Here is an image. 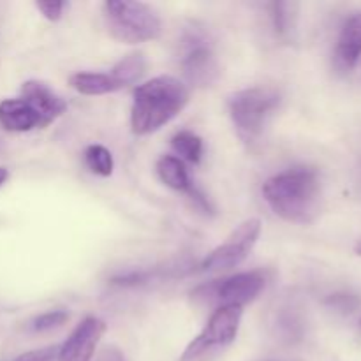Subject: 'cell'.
Here are the masks:
<instances>
[{
  "label": "cell",
  "instance_id": "1",
  "mask_svg": "<svg viewBox=\"0 0 361 361\" xmlns=\"http://www.w3.org/2000/svg\"><path fill=\"white\" fill-rule=\"evenodd\" d=\"M263 196L281 219L295 224H309L319 214L321 176L312 168L279 173L263 183Z\"/></svg>",
  "mask_w": 361,
  "mask_h": 361
},
{
  "label": "cell",
  "instance_id": "2",
  "mask_svg": "<svg viewBox=\"0 0 361 361\" xmlns=\"http://www.w3.org/2000/svg\"><path fill=\"white\" fill-rule=\"evenodd\" d=\"M189 88L175 76L152 78L134 90L130 127L137 136L152 134L171 122L189 102Z\"/></svg>",
  "mask_w": 361,
  "mask_h": 361
},
{
  "label": "cell",
  "instance_id": "3",
  "mask_svg": "<svg viewBox=\"0 0 361 361\" xmlns=\"http://www.w3.org/2000/svg\"><path fill=\"white\" fill-rule=\"evenodd\" d=\"M109 34L126 44H140L161 35L159 14L148 4L133 0H109L102 6Z\"/></svg>",
  "mask_w": 361,
  "mask_h": 361
},
{
  "label": "cell",
  "instance_id": "4",
  "mask_svg": "<svg viewBox=\"0 0 361 361\" xmlns=\"http://www.w3.org/2000/svg\"><path fill=\"white\" fill-rule=\"evenodd\" d=\"M281 104V95L270 88H245L229 95L228 108L240 137L249 141L263 134L268 118Z\"/></svg>",
  "mask_w": 361,
  "mask_h": 361
},
{
  "label": "cell",
  "instance_id": "5",
  "mask_svg": "<svg viewBox=\"0 0 361 361\" xmlns=\"http://www.w3.org/2000/svg\"><path fill=\"white\" fill-rule=\"evenodd\" d=\"M243 307L226 305L219 307L207 326L185 348L180 361H212L217 358L228 345L235 342L242 323Z\"/></svg>",
  "mask_w": 361,
  "mask_h": 361
},
{
  "label": "cell",
  "instance_id": "6",
  "mask_svg": "<svg viewBox=\"0 0 361 361\" xmlns=\"http://www.w3.org/2000/svg\"><path fill=\"white\" fill-rule=\"evenodd\" d=\"M180 69L192 87H210L219 78V62L207 32L189 27L180 39Z\"/></svg>",
  "mask_w": 361,
  "mask_h": 361
},
{
  "label": "cell",
  "instance_id": "7",
  "mask_svg": "<svg viewBox=\"0 0 361 361\" xmlns=\"http://www.w3.org/2000/svg\"><path fill=\"white\" fill-rule=\"evenodd\" d=\"M264 284H267V277L263 271H243L224 281H215L203 286L194 295L208 305L217 303L219 307H243L256 300V296L263 291Z\"/></svg>",
  "mask_w": 361,
  "mask_h": 361
},
{
  "label": "cell",
  "instance_id": "8",
  "mask_svg": "<svg viewBox=\"0 0 361 361\" xmlns=\"http://www.w3.org/2000/svg\"><path fill=\"white\" fill-rule=\"evenodd\" d=\"M261 221L259 219H247L238 226L231 235L226 238L224 243L212 250L207 259L203 261L201 268L204 271H228L238 267L245 261L250 250L257 243L261 236Z\"/></svg>",
  "mask_w": 361,
  "mask_h": 361
},
{
  "label": "cell",
  "instance_id": "9",
  "mask_svg": "<svg viewBox=\"0 0 361 361\" xmlns=\"http://www.w3.org/2000/svg\"><path fill=\"white\" fill-rule=\"evenodd\" d=\"M106 331L104 321L87 317L81 321L66 342L60 345L56 361H92L95 348Z\"/></svg>",
  "mask_w": 361,
  "mask_h": 361
},
{
  "label": "cell",
  "instance_id": "10",
  "mask_svg": "<svg viewBox=\"0 0 361 361\" xmlns=\"http://www.w3.org/2000/svg\"><path fill=\"white\" fill-rule=\"evenodd\" d=\"M21 97L39 113L44 127L59 118L67 109V102L59 94H55L48 85L37 80L25 81L21 85Z\"/></svg>",
  "mask_w": 361,
  "mask_h": 361
},
{
  "label": "cell",
  "instance_id": "11",
  "mask_svg": "<svg viewBox=\"0 0 361 361\" xmlns=\"http://www.w3.org/2000/svg\"><path fill=\"white\" fill-rule=\"evenodd\" d=\"M361 60V11L345 20L335 46V66L342 73L355 69Z\"/></svg>",
  "mask_w": 361,
  "mask_h": 361
},
{
  "label": "cell",
  "instance_id": "12",
  "mask_svg": "<svg viewBox=\"0 0 361 361\" xmlns=\"http://www.w3.org/2000/svg\"><path fill=\"white\" fill-rule=\"evenodd\" d=\"M0 126L11 133H27L35 127H44V123L23 97H18L0 102Z\"/></svg>",
  "mask_w": 361,
  "mask_h": 361
},
{
  "label": "cell",
  "instance_id": "13",
  "mask_svg": "<svg viewBox=\"0 0 361 361\" xmlns=\"http://www.w3.org/2000/svg\"><path fill=\"white\" fill-rule=\"evenodd\" d=\"M69 83L83 95H104L122 90V85L111 73H78L71 76Z\"/></svg>",
  "mask_w": 361,
  "mask_h": 361
},
{
  "label": "cell",
  "instance_id": "14",
  "mask_svg": "<svg viewBox=\"0 0 361 361\" xmlns=\"http://www.w3.org/2000/svg\"><path fill=\"white\" fill-rule=\"evenodd\" d=\"M157 175L169 189L178 190V192L187 194V190L192 187L185 164L178 157H173V155H164V157L159 159Z\"/></svg>",
  "mask_w": 361,
  "mask_h": 361
},
{
  "label": "cell",
  "instance_id": "15",
  "mask_svg": "<svg viewBox=\"0 0 361 361\" xmlns=\"http://www.w3.org/2000/svg\"><path fill=\"white\" fill-rule=\"evenodd\" d=\"M147 69V62H145V56L141 53H130V55L123 56L118 63L111 69V74L115 76V80L122 85V88L134 85L136 81H140V78L145 74Z\"/></svg>",
  "mask_w": 361,
  "mask_h": 361
},
{
  "label": "cell",
  "instance_id": "16",
  "mask_svg": "<svg viewBox=\"0 0 361 361\" xmlns=\"http://www.w3.org/2000/svg\"><path fill=\"white\" fill-rule=\"evenodd\" d=\"M171 147L176 152V155H180V161L183 159V161L197 164L201 161V155H203V141L190 130L176 133L171 140Z\"/></svg>",
  "mask_w": 361,
  "mask_h": 361
},
{
  "label": "cell",
  "instance_id": "17",
  "mask_svg": "<svg viewBox=\"0 0 361 361\" xmlns=\"http://www.w3.org/2000/svg\"><path fill=\"white\" fill-rule=\"evenodd\" d=\"M296 4L291 2H275L271 4V18H274V27L281 37L289 39L295 30L296 18Z\"/></svg>",
  "mask_w": 361,
  "mask_h": 361
},
{
  "label": "cell",
  "instance_id": "18",
  "mask_svg": "<svg viewBox=\"0 0 361 361\" xmlns=\"http://www.w3.org/2000/svg\"><path fill=\"white\" fill-rule=\"evenodd\" d=\"M85 162L88 169L99 176H109L113 173V155L101 145H90L85 150Z\"/></svg>",
  "mask_w": 361,
  "mask_h": 361
},
{
  "label": "cell",
  "instance_id": "19",
  "mask_svg": "<svg viewBox=\"0 0 361 361\" xmlns=\"http://www.w3.org/2000/svg\"><path fill=\"white\" fill-rule=\"evenodd\" d=\"M66 321H69V314L66 310H51V312H44L35 317V319H32L30 330L35 331V334H42V331L60 328L62 324H66Z\"/></svg>",
  "mask_w": 361,
  "mask_h": 361
},
{
  "label": "cell",
  "instance_id": "20",
  "mask_svg": "<svg viewBox=\"0 0 361 361\" xmlns=\"http://www.w3.org/2000/svg\"><path fill=\"white\" fill-rule=\"evenodd\" d=\"M326 305L338 312H353L360 305V300L355 295H331L326 298Z\"/></svg>",
  "mask_w": 361,
  "mask_h": 361
},
{
  "label": "cell",
  "instance_id": "21",
  "mask_svg": "<svg viewBox=\"0 0 361 361\" xmlns=\"http://www.w3.org/2000/svg\"><path fill=\"white\" fill-rule=\"evenodd\" d=\"M60 345H48V348L35 349V351L23 353L14 361H56L59 358Z\"/></svg>",
  "mask_w": 361,
  "mask_h": 361
},
{
  "label": "cell",
  "instance_id": "22",
  "mask_svg": "<svg viewBox=\"0 0 361 361\" xmlns=\"http://www.w3.org/2000/svg\"><path fill=\"white\" fill-rule=\"evenodd\" d=\"M35 7L41 11L46 20L59 21L62 18V11L66 7V2H53V0H49V2H37Z\"/></svg>",
  "mask_w": 361,
  "mask_h": 361
},
{
  "label": "cell",
  "instance_id": "23",
  "mask_svg": "<svg viewBox=\"0 0 361 361\" xmlns=\"http://www.w3.org/2000/svg\"><path fill=\"white\" fill-rule=\"evenodd\" d=\"M187 196H189V200L192 201V204L197 208V210H201V212H203V214H207V215L214 214V208H212V204H210V201H208V197L204 196V194L201 192V190L197 189V187L194 185V183H192V187H190V189L187 190Z\"/></svg>",
  "mask_w": 361,
  "mask_h": 361
},
{
  "label": "cell",
  "instance_id": "24",
  "mask_svg": "<svg viewBox=\"0 0 361 361\" xmlns=\"http://www.w3.org/2000/svg\"><path fill=\"white\" fill-rule=\"evenodd\" d=\"M101 361H127V360L120 349L106 348L101 355Z\"/></svg>",
  "mask_w": 361,
  "mask_h": 361
},
{
  "label": "cell",
  "instance_id": "25",
  "mask_svg": "<svg viewBox=\"0 0 361 361\" xmlns=\"http://www.w3.org/2000/svg\"><path fill=\"white\" fill-rule=\"evenodd\" d=\"M7 176H9V171H7L6 168H0V185H2V183L6 182Z\"/></svg>",
  "mask_w": 361,
  "mask_h": 361
},
{
  "label": "cell",
  "instance_id": "26",
  "mask_svg": "<svg viewBox=\"0 0 361 361\" xmlns=\"http://www.w3.org/2000/svg\"><path fill=\"white\" fill-rule=\"evenodd\" d=\"M355 252L358 254V256H361V240H358V243L355 245Z\"/></svg>",
  "mask_w": 361,
  "mask_h": 361
}]
</instances>
